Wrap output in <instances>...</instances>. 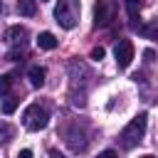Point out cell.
Wrapping results in <instances>:
<instances>
[{"label": "cell", "mask_w": 158, "mask_h": 158, "mask_svg": "<svg viewBox=\"0 0 158 158\" xmlns=\"http://www.w3.org/2000/svg\"><path fill=\"white\" fill-rule=\"evenodd\" d=\"M42 2H44V0H42Z\"/></svg>", "instance_id": "22"}, {"label": "cell", "mask_w": 158, "mask_h": 158, "mask_svg": "<svg viewBox=\"0 0 158 158\" xmlns=\"http://www.w3.org/2000/svg\"><path fill=\"white\" fill-rule=\"evenodd\" d=\"M54 20L64 30L77 27V22H79V0H59L54 5Z\"/></svg>", "instance_id": "2"}, {"label": "cell", "mask_w": 158, "mask_h": 158, "mask_svg": "<svg viewBox=\"0 0 158 158\" xmlns=\"http://www.w3.org/2000/svg\"><path fill=\"white\" fill-rule=\"evenodd\" d=\"M141 7H143V0H126V12H128V17H138Z\"/></svg>", "instance_id": "10"}, {"label": "cell", "mask_w": 158, "mask_h": 158, "mask_svg": "<svg viewBox=\"0 0 158 158\" xmlns=\"http://www.w3.org/2000/svg\"><path fill=\"white\" fill-rule=\"evenodd\" d=\"M146 123H148L146 111H141L138 116H133V118L123 126V131L118 133L121 146H123V148H133V146H138V143H141V138H143V133H146Z\"/></svg>", "instance_id": "1"}, {"label": "cell", "mask_w": 158, "mask_h": 158, "mask_svg": "<svg viewBox=\"0 0 158 158\" xmlns=\"http://www.w3.org/2000/svg\"><path fill=\"white\" fill-rule=\"evenodd\" d=\"M17 158H32V151H27V148H22V151L17 153Z\"/></svg>", "instance_id": "18"}, {"label": "cell", "mask_w": 158, "mask_h": 158, "mask_svg": "<svg viewBox=\"0 0 158 158\" xmlns=\"http://www.w3.org/2000/svg\"><path fill=\"white\" fill-rule=\"evenodd\" d=\"M10 86H12V74H2V77H0V96L7 94Z\"/></svg>", "instance_id": "12"}, {"label": "cell", "mask_w": 158, "mask_h": 158, "mask_svg": "<svg viewBox=\"0 0 158 158\" xmlns=\"http://www.w3.org/2000/svg\"><path fill=\"white\" fill-rule=\"evenodd\" d=\"M17 104H20L17 99H5V101H0V111H2V114H12V111L17 109Z\"/></svg>", "instance_id": "11"}, {"label": "cell", "mask_w": 158, "mask_h": 158, "mask_svg": "<svg viewBox=\"0 0 158 158\" xmlns=\"http://www.w3.org/2000/svg\"><path fill=\"white\" fill-rule=\"evenodd\" d=\"M141 158H156V156H141Z\"/></svg>", "instance_id": "20"}, {"label": "cell", "mask_w": 158, "mask_h": 158, "mask_svg": "<svg viewBox=\"0 0 158 158\" xmlns=\"http://www.w3.org/2000/svg\"><path fill=\"white\" fill-rule=\"evenodd\" d=\"M37 47H40V49H54V47H57V37H54L52 32H40Z\"/></svg>", "instance_id": "7"}, {"label": "cell", "mask_w": 158, "mask_h": 158, "mask_svg": "<svg viewBox=\"0 0 158 158\" xmlns=\"http://www.w3.org/2000/svg\"><path fill=\"white\" fill-rule=\"evenodd\" d=\"M0 12H2V2H0Z\"/></svg>", "instance_id": "21"}, {"label": "cell", "mask_w": 158, "mask_h": 158, "mask_svg": "<svg viewBox=\"0 0 158 158\" xmlns=\"http://www.w3.org/2000/svg\"><path fill=\"white\" fill-rule=\"evenodd\" d=\"M99 158H118V156H116V151H101Z\"/></svg>", "instance_id": "16"}, {"label": "cell", "mask_w": 158, "mask_h": 158, "mask_svg": "<svg viewBox=\"0 0 158 158\" xmlns=\"http://www.w3.org/2000/svg\"><path fill=\"white\" fill-rule=\"evenodd\" d=\"M116 15V7H114V0H99L96 7H94V22L96 27H106Z\"/></svg>", "instance_id": "4"}, {"label": "cell", "mask_w": 158, "mask_h": 158, "mask_svg": "<svg viewBox=\"0 0 158 158\" xmlns=\"http://www.w3.org/2000/svg\"><path fill=\"white\" fill-rule=\"evenodd\" d=\"M12 138V128L5 123V121H0V143H5V141H10Z\"/></svg>", "instance_id": "13"}, {"label": "cell", "mask_w": 158, "mask_h": 158, "mask_svg": "<svg viewBox=\"0 0 158 158\" xmlns=\"http://www.w3.org/2000/svg\"><path fill=\"white\" fill-rule=\"evenodd\" d=\"M22 123L27 131H42L47 123H49V114L47 109H42L40 104H30L22 114Z\"/></svg>", "instance_id": "3"}, {"label": "cell", "mask_w": 158, "mask_h": 158, "mask_svg": "<svg viewBox=\"0 0 158 158\" xmlns=\"http://www.w3.org/2000/svg\"><path fill=\"white\" fill-rule=\"evenodd\" d=\"M20 57H22V52H20V49H12V52L7 54V59H20Z\"/></svg>", "instance_id": "17"}, {"label": "cell", "mask_w": 158, "mask_h": 158, "mask_svg": "<svg viewBox=\"0 0 158 158\" xmlns=\"http://www.w3.org/2000/svg\"><path fill=\"white\" fill-rule=\"evenodd\" d=\"M17 12L25 17H32L37 12V0H17Z\"/></svg>", "instance_id": "8"}, {"label": "cell", "mask_w": 158, "mask_h": 158, "mask_svg": "<svg viewBox=\"0 0 158 158\" xmlns=\"http://www.w3.org/2000/svg\"><path fill=\"white\" fill-rule=\"evenodd\" d=\"M141 32H143V35H148V37H158V25H156V27H143Z\"/></svg>", "instance_id": "15"}, {"label": "cell", "mask_w": 158, "mask_h": 158, "mask_svg": "<svg viewBox=\"0 0 158 158\" xmlns=\"http://www.w3.org/2000/svg\"><path fill=\"white\" fill-rule=\"evenodd\" d=\"M49 158H64V156H62L59 151H49Z\"/></svg>", "instance_id": "19"}, {"label": "cell", "mask_w": 158, "mask_h": 158, "mask_svg": "<svg viewBox=\"0 0 158 158\" xmlns=\"http://www.w3.org/2000/svg\"><path fill=\"white\" fill-rule=\"evenodd\" d=\"M27 74H30V84H32V86H42V84H44L47 72H44L42 67H30V72H27Z\"/></svg>", "instance_id": "9"}, {"label": "cell", "mask_w": 158, "mask_h": 158, "mask_svg": "<svg viewBox=\"0 0 158 158\" xmlns=\"http://www.w3.org/2000/svg\"><path fill=\"white\" fill-rule=\"evenodd\" d=\"M104 54H106V52H104V47H94V49H91V59H94V62L104 59Z\"/></svg>", "instance_id": "14"}, {"label": "cell", "mask_w": 158, "mask_h": 158, "mask_svg": "<svg viewBox=\"0 0 158 158\" xmlns=\"http://www.w3.org/2000/svg\"><path fill=\"white\" fill-rule=\"evenodd\" d=\"M25 37H27V30H25L22 25H15V27H10V30L5 32V40H7L10 44H22Z\"/></svg>", "instance_id": "6"}, {"label": "cell", "mask_w": 158, "mask_h": 158, "mask_svg": "<svg viewBox=\"0 0 158 158\" xmlns=\"http://www.w3.org/2000/svg\"><path fill=\"white\" fill-rule=\"evenodd\" d=\"M114 57H116V64L121 69H126L131 64V59H133V42L131 40H121L116 44V49H114Z\"/></svg>", "instance_id": "5"}]
</instances>
